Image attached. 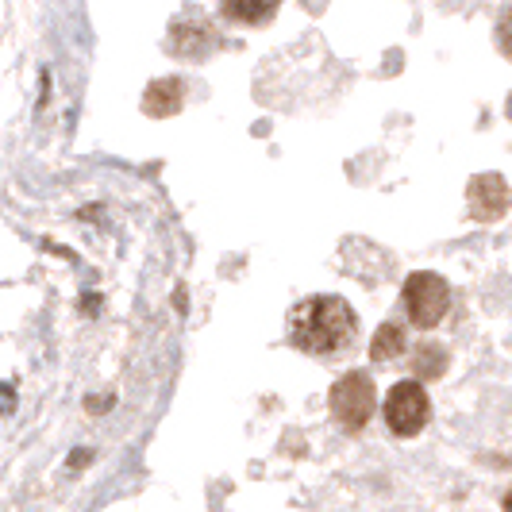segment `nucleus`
<instances>
[{"label": "nucleus", "instance_id": "f257e3e1", "mask_svg": "<svg viewBox=\"0 0 512 512\" xmlns=\"http://www.w3.org/2000/svg\"><path fill=\"white\" fill-rule=\"evenodd\" d=\"M359 328L355 312L343 297H308L289 312V339L293 347H301L305 355H332L339 347L351 343V335Z\"/></svg>", "mask_w": 512, "mask_h": 512}, {"label": "nucleus", "instance_id": "f03ea898", "mask_svg": "<svg viewBox=\"0 0 512 512\" xmlns=\"http://www.w3.org/2000/svg\"><path fill=\"white\" fill-rule=\"evenodd\" d=\"M401 305L409 312V320L416 328H436L439 320L451 308V285L443 282L439 274H412L405 289H401Z\"/></svg>", "mask_w": 512, "mask_h": 512}, {"label": "nucleus", "instance_id": "7ed1b4c3", "mask_svg": "<svg viewBox=\"0 0 512 512\" xmlns=\"http://www.w3.org/2000/svg\"><path fill=\"white\" fill-rule=\"evenodd\" d=\"M428 416H432V405L420 382H397L385 393V424L393 436H420Z\"/></svg>", "mask_w": 512, "mask_h": 512}, {"label": "nucleus", "instance_id": "20e7f679", "mask_svg": "<svg viewBox=\"0 0 512 512\" xmlns=\"http://www.w3.org/2000/svg\"><path fill=\"white\" fill-rule=\"evenodd\" d=\"M374 409H378V393H374V382L366 374H343L332 385V416L347 432L366 428Z\"/></svg>", "mask_w": 512, "mask_h": 512}, {"label": "nucleus", "instance_id": "39448f33", "mask_svg": "<svg viewBox=\"0 0 512 512\" xmlns=\"http://www.w3.org/2000/svg\"><path fill=\"white\" fill-rule=\"evenodd\" d=\"M470 208L478 220H501L505 208H509V185L501 174H482V178L470 181Z\"/></svg>", "mask_w": 512, "mask_h": 512}, {"label": "nucleus", "instance_id": "423d86ee", "mask_svg": "<svg viewBox=\"0 0 512 512\" xmlns=\"http://www.w3.org/2000/svg\"><path fill=\"white\" fill-rule=\"evenodd\" d=\"M185 101V89H181L178 77H162V81H154L151 89H147V97H143V108H147V116H174Z\"/></svg>", "mask_w": 512, "mask_h": 512}, {"label": "nucleus", "instance_id": "0eeeda50", "mask_svg": "<svg viewBox=\"0 0 512 512\" xmlns=\"http://www.w3.org/2000/svg\"><path fill=\"white\" fill-rule=\"evenodd\" d=\"M282 0H220L224 16L235 24H266L274 12H278Z\"/></svg>", "mask_w": 512, "mask_h": 512}, {"label": "nucleus", "instance_id": "6e6552de", "mask_svg": "<svg viewBox=\"0 0 512 512\" xmlns=\"http://www.w3.org/2000/svg\"><path fill=\"white\" fill-rule=\"evenodd\" d=\"M405 328L401 324H382L378 332H374V343H370V359L374 362H397L401 355H405Z\"/></svg>", "mask_w": 512, "mask_h": 512}, {"label": "nucleus", "instance_id": "1a4fd4ad", "mask_svg": "<svg viewBox=\"0 0 512 512\" xmlns=\"http://www.w3.org/2000/svg\"><path fill=\"white\" fill-rule=\"evenodd\" d=\"M443 370H447V351L439 343H420L416 355H412V374L424 378V382H432Z\"/></svg>", "mask_w": 512, "mask_h": 512}]
</instances>
